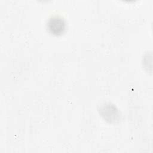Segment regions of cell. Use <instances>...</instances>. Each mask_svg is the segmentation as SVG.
<instances>
[{"label":"cell","instance_id":"1","mask_svg":"<svg viewBox=\"0 0 153 153\" xmlns=\"http://www.w3.org/2000/svg\"><path fill=\"white\" fill-rule=\"evenodd\" d=\"M64 23L60 19H52L49 23V29L52 32L58 34L64 29Z\"/></svg>","mask_w":153,"mask_h":153}]
</instances>
